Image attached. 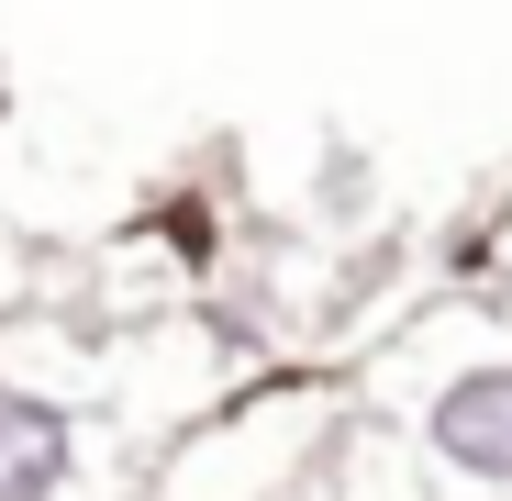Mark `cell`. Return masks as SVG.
<instances>
[{"mask_svg":"<svg viewBox=\"0 0 512 501\" xmlns=\"http://www.w3.org/2000/svg\"><path fill=\"white\" fill-rule=\"evenodd\" d=\"M312 424H323V390L312 379H279V390L234 401L223 424H201L179 457L156 468V490L167 501H279L312 457H334V435H312Z\"/></svg>","mask_w":512,"mask_h":501,"instance_id":"1","label":"cell"},{"mask_svg":"<svg viewBox=\"0 0 512 501\" xmlns=\"http://www.w3.org/2000/svg\"><path fill=\"white\" fill-rule=\"evenodd\" d=\"M412 457L435 490L512 501V357H457L412 390Z\"/></svg>","mask_w":512,"mask_h":501,"instance_id":"2","label":"cell"},{"mask_svg":"<svg viewBox=\"0 0 512 501\" xmlns=\"http://www.w3.org/2000/svg\"><path fill=\"white\" fill-rule=\"evenodd\" d=\"M78 468H90V424H78V401L0 368V501H67Z\"/></svg>","mask_w":512,"mask_h":501,"instance_id":"3","label":"cell"},{"mask_svg":"<svg viewBox=\"0 0 512 501\" xmlns=\"http://www.w3.org/2000/svg\"><path fill=\"white\" fill-rule=\"evenodd\" d=\"M156 245H167V279H212V268H223V212H212V190H167V201H156Z\"/></svg>","mask_w":512,"mask_h":501,"instance_id":"4","label":"cell"}]
</instances>
